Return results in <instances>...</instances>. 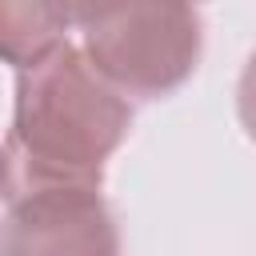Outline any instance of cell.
Segmentation results:
<instances>
[{"instance_id": "cell-1", "label": "cell", "mask_w": 256, "mask_h": 256, "mask_svg": "<svg viewBox=\"0 0 256 256\" xmlns=\"http://www.w3.org/2000/svg\"><path fill=\"white\" fill-rule=\"evenodd\" d=\"M132 108L84 48L60 44L40 64L16 72L12 128L4 140V192L40 184L100 188L104 164L124 144Z\"/></svg>"}, {"instance_id": "cell-2", "label": "cell", "mask_w": 256, "mask_h": 256, "mask_svg": "<svg viewBox=\"0 0 256 256\" xmlns=\"http://www.w3.org/2000/svg\"><path fill=\"white\" fill-rule=\"evenodd\" d=\"M204 24L196 0H136L128 12L84 32V56L124 96L176 92L200 64Z\"/></svg>"}, {"instance_id": "cell-3", "label": "cell", "mask_w": 256, "mask_h": 256, "mask_svg": "<svg viewBox=\"0 0 256 256\" xmlns=\"http://www.w3.org/2000/svg\"><path fill=\"white\" fill-rule=\"evenodd\" d=\"M4 256H120V232L100 188L40 184L4 192Z\"/></svg>"}, {"instance_id": "cell-4", "label": "cell", "mask_w": 256, "mask_h": 256, "mask_svg": "<svg viewBox=\"0 0 256 256\" xmlns=\"http://www.w3.org/2000/svg\"><path fill=\"white\" fill-rule=\"evenodd\" d=\"M4 8V60L20 72L40 64L48 52H56L68 28H76L72 20V0H0Z\"/></svg>"}, {"instance_id": "cell-5", "label": "cell", "mask_w": 256, "mask_h": 256, "mask_svg": "<svg viewBox=\"0 0 256 256\" xmlns=\"http://www.w3.org/2000/svg\"><path fill=\"white\" fill-rule=\"evenodd\" d=\"M132 4H136V0H72V20H76L80 32H88V28H100V24H108L112 16L128 12Z\"/></svg>"}, {"instance_id": "cell-6", "label": "cell", "mask_w": 256, "mask_h": 256, "mask_svg": "<svg viewBox=\"0 0 256 256\" xmlns=\"http://www.w3.org/2000/svg\"><path fill=\"white\" fill-rule=\"evenodd\" d=\"M236 116H240L248 140H256V52L248 56V64L240 72V84H236Z\"/></svg>"}]
</instances>
